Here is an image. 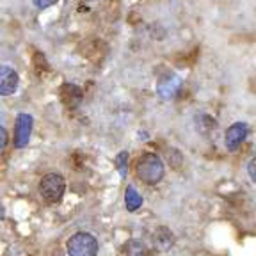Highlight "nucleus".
<instances>
[{
	"instance_id": "f257e3e1",
	"label": "nucleus",
	"mask_w": 256,
	"mask_h": 256,
	"mask_svg": "<svg viewBox=\"0 0 256 256\" xmlns=\"http://www.w3.org/2000/svg\"><path fill=\"white\" fill-rule=\"evenodd\" d=\"M136 174L142 184L156 185L164 178V162L155 153H144L136 164Z\"/></svg>"
},
{
	"instance_id": "9d476101",
	"label": "nucleus",
	"mask_w": 256,
	"mask_h": 256,
	"mask_svg": "<svg viewBox=\"0 0 256 256\" xmlns=\"http://www.w3.org/2000/svg\"><path fill=\"white\" fill-rule=\"evenodd\" d=\"M124 252H126V256H150L148 252V248L144 246V242H140V240H130L126 246H124Z\"/></svg>"
},
{
	"instance_id": "7ed1b4c3",
	"label": "nucleus",
	"mask_w": 256,
	"mask_h": 256,
	"mask_svg": "<svg viewBox=\"0 0 256 256\" xmlns=\"http://www.w3.org/2000/svg\"><path fill=\"white\" fill-rule=\"evenodd\" d=\"M70 256H96L98 254V240L88 232H78L68 238L66 244Z\"/></svg>"
},
{
	"instance_id": "ddd939ff",
	"label": "nucleus",
	"mask_w": 256,
	"mask_h": 256,
	"mask_svg": "<svg viewBox=\"0 0 256 256\" xmlns=\"http://www.w3.org/2000/svg\"><path fill=\"white\" fill-rule=\"evenodd\" d=\"M6 146H8V132H6V128L0 124V153L4 152Z\"/></svg>"
},
{
	"instance_id": "0eeeda50",
	"label": "nucleus",
	"mask_w": 256,
	"mask_h": 256,
	"mask_svg": "<svg viewBox=\"0 0 256 256\" xmlns=\"http://www.w3.org/2000/svg\"><path fill=\"white\" fill-rule=\"evenodd\" d=\"M182 88V80L178 78L176 75H169L166 80H162L158 86V92L162 98H166V100H171V98H174L176 92L180 91Z\"/></svg>"
},
{
	"instance_id": "9b49d317",
	"label": "nucleus",
	"mask_w": 256,
	"mask_h": 256,
	"mask_svg": "<svg viewBox=\"0 0 256 256\" xmlns=\"http://www.w3.org/2000/svg\"><path fill=\"white\" fill-rule=\"evenodd\" d=\"M126 164H128V152H121L120 155L116 156V166L120 169L121 176L126 174Z\"/></svg>"
},
{
	"instance_id": "2eb2a0df",
	"label": "nucleus",
	"mask_w": 256,
	"mask_h": 256,
	"mask_svg": "<svg viewBox=\"0 0 256 256\" xmlns=\"http://www.w3.org/2000/svg\"><path fill=\"white\" fill-rule=\"evenodd\" d=\"M86 2H92V0H86Z\"/></svg>"
},
{
	"instance_id": "f8f14e48",
	"label": "nucleus",
	"mask_w": 256,
	"mask_h": 256,
	"mask_svg": "<svg viewBox=\"0 0 256 256\" xmlns=\"http://www.w3.org/2000/svg\"><path fill=\"white\" fill-rule=\"evenodd\" d=\"M59 0H32V4L36 6L38 9H46V8H50V6H54V4H57Z\"/></svg>"
},
{
	"instance_id": "4468645a",
	"label": "nucleus",
	"mask_w": 256,
	"mask_h": 256,
	"mask_svg": "<svg viewBox=\"0 0 256 256\" xmlns=\"http://www.w3.org/2000/svg\"><path fill=\"white\" fill-rule=\"evenodd\" d=\"M248 172H249V176H251V180L256 184V156H254V158H251V162H249Z\"/></svg>"
},
{
	"instance_id": "1a4fd4ad",
	"label": "nucleus",
	"mask_w": 256,
	"mask_h": 256,
	"mask_svg": "<svg viewBox=\"0 0 256 256\" xmlns=\"http://www.w3.org/2000/svg\"><path fill=\"white\" fill-rule=\"evenodd\" d=\"M62 91L70 92V94H64V92H62L64 102H66V104H68L70 107H75V105L80 104V100H82V92H80V89L76 88V86H73V84H64Z\"/></svg>"
},
{
	"instance_id": "39448f33",
	"label": "nucleus",
	"mask_w": 256,
	"mask_h": 256,
	"mask_svg": "<svg viewBox=\"0 0 256 256\" xmlns=\"http://www.w3.org/2000/svg\"><path fill=\"white\" fill-rule=\"evenodd\" d=\"M249 136V126L246 123H235L228 128V132L224 136V142L230 152H236V150L244 144V140Z\"/></svg>"
},
{
	"instance_id": "20e7f679",
	"label": "nucleus",
	"mask_w": 256,
	"mask_h": 256,
	"mask_svg": "<svg viewBox=\"0 0 256 256\" xmlns=\"http://www.w3.org/2000/svg\"><path fill=\"white\" fill-rule=\"evenodd\" d=\"M32 120L30 114L27 112H20L18 118L14 121V148H25L30 140V134H32Z\"/></svg>"
},
{
	"instance_id": "f03ea898",
	"label": "nucleus",
	"mask_w": 256,
	"mask_h": 256,
	"mask_svg": "<svg viewBox=\"0 0 256 256\" xmlns=\"http://www.w3.org/2000/svg\"><path fill=\"white\" fill-rule=\"evenodd\" d=\"M64 190H66V182L60 174L57 172H50L44 174L40 182V196L44 203L56 204L62 200Z\"/></svg>"
},
{
	"instance_id": "423d86ee",
	"label": "nucleus",
	"mask_w": 256,
	"mask_h": 256,
	"mask_svg": "<svg viewBox=\"0 0 256 256\" xmlns=\"http://www.w3.org/2000/svg\"><path fill=\"white\" fill-rule=\"evenodd\" d=\"M18 73L11 66H0V96H11L18 89Z\"/></svg>"
},
{
	"instance_id": "6e6552de",
	"label": "nucleus",
	"mask_w": 256,
	"mask_h": 256,
	"mask_svg": "<svg viewBox=\"0 0 256 256\" xmlns=\"http://www.w3.org/2000/svg\"><path fill=\"white\" fill-rule=\"evenodd\" d=\"M124 204H126L128 212H137L142 206V196H140L132 185H128L126 190H124Z\"/></svg>"
}]
</instances>
